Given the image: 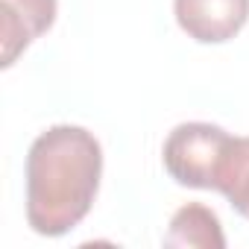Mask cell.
<instances>
[{
    "label": "cell",
    "mask_w": 249,
    "mask_h": 249,
    "mask_svg": "<svg viewBox=\"0 0 249 249\" xmlns=\"http://www.w3.org/2000/svg\"><path fill=\"white\" fill-rule=\"evenodd\" d=\"M103 179V147L85 126L44 129L27 153V223L41 237H62L91 211Z\"/></svg>",
    "instance_id": "cell-1"
},
{
    "label": "cell",
    "mask_w": 249,
    "mask_h": 249,
    "mask_svg": "<svg viewBox=\"0 0 249 249\" xmlns=\"http://www.w3.org/2000/svg\"><path fill=\"white\" fill-rule=\"evenodd\" d=\"M220 194L231 202V208L237 214H243L249 220V138L246 135H240V141H237V153H234V161L229 167V176H226Z\"/></svg>",
    "instance_id": "cell-6"
},
{
    "label": "cell",
    "mask_w": 249,
    "mask_h": 249,
    "mask_svg": "<svg viewBox=\"0 0 249 249\" xmlns=\"http://www.w3.org/2000/svg\"><path fill=\"white\" fill-rule=\"evenodd\" d=\"M59 0H0V65L15 59L56 24Z\"/></svg>",
    "instance_id": "cell-4"
},
{
    "label": "cell",
    "mask_w": 249,
    "mask_h": 249,
    "mask_svg": "<svg viewBox=\"0 0 249 249\" xmlns=\"http://www.w3.org/2000/svg\"><path fill=\"white\" fill-rule=\"evenodd\" d=\"M164 246H196V249H223L226 234L220 226V217L202 205V202H188L182 205L167 226Z\"/></svg>",
    "instance_id": "cell-5"
},
{
    "label": "cell",
    "mask_w": 249,
    "mask_h": 249,
    "mask_svg": "<svg viewBox=\"0 0 249 249\" xmlns=\"http://www.w3.org/2000/svg\"><path fill=\"white\" fill-rule=\"evenodd\" d=\"M237 138L240 135H231L214 123H179L161 147L164 170L170 173L173 182L185 188L220 194L237 150Z\"/></svg>",
    "instance_id": "cell-2"
},
{
    "label": "cell",
    "mask_w": 249,
    "mask_h": 249,
    "mask_svg": "<svg viewBox=\"0 0 249 249\" xmlns=\"http://www.w3.org/2000/svg\"><path fill=\"white\" fill-rule=\"evenodd\" d=\"M179 30L199 44L231 41L249 21V0H173Z\"/></svg>",
    "instance_id": "cell-3"
}]
</instances>
